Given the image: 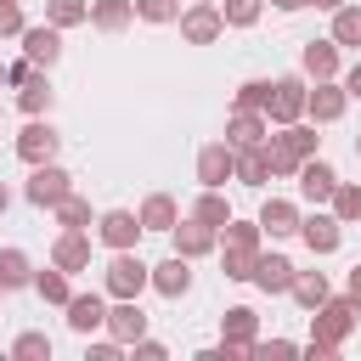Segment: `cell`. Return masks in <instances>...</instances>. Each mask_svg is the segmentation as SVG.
Instances as JSON below:
<instances>
[{
	"mask_svg": "<svg viewBox=\"0 0 361 361\" xmlns=\"http://www.w3.org/2000/svg\"><path fill=\"white\" fill-rule=\"evenodd\" d=\"M355 327H361V305H355L350 293H333V299H322V305L310 310V344L344 350Z\"/></svg>",
	"mask_w": 361,
	"mask_h": 361,
	"instance_id": "6da1fadb",
	"label": "cell"
},
{
	"mask_svg": "<svg viewBox=\"0 0 361 361\" xmlns=\"http://www.w3.org/2000/svg\"><path fill=\"white\" fill-rule=\"evenodd\" d=\"M152 288V265L135 254V248H118L113 259H107V271H102V293L107 299H141Z\"/></svg>",
	"mask_w": 361,
	"mask_h": 361,
	"instance_id": "7a4b0ae2",
	"label": "cell"
},
{
	"mask_svg": "<svg viewBox=\"0 0 361 361\" xmlns=\"http://www.w3.org/2000/svg\"><path fill=\"white\" fill-rule=\"evenodd\" d=\"M180 39L186 45H214L220 34H226V11L214 6V0H192V6H180Z\"/></svg>",
	"mask_w": 361,
	"mask_h": 361,
	"instance_id": "3957f363",
	"label": "cell"
},
{
	"mask_svg": "<svg viewBox=\"0 0 361 361\" xmlns=\"http://www.w3.org/2000/svg\"><path fill=\"white\" fill-rule=\"evenodd\" d=\"M305 96H310V85H305V73H282V79H271V107H265V118L282 130V124H299L305 118Z\"/></svg>",
	"mask_w": 361,
	"mask_h": 361,
	"instance_id": "277c9868",
	"label": "cell"
},
{
	"mask_svg": "<svg viewBox=\"0 0 361 361\" xmlns=\"http://www.w3.org/2000/svg\"><path fill=\"white\" fill-rule=\"evenodd\" d=\"M68 192H73V175H68V169H62L56 158H51V164H34V169H28V186H23V197H28L34 209H56V203H62Z\"/></svg>",
	"mask_w": 361,
	"mask_h": 361,
	"instance_id": "5b68a950",
	"label": "cell"
},
{
	"mask_svg": "<svg viewBox=\"0 0 361 361\" xmlns=\"http://www.w3.org/2000/svg\"><path fill=\"white\" fill-rule=\"evenodd\" d=\"M11 147H17V158H23L28 169H34V164H51V158H56V147H62V130L51 124V113H45V118H28V124H23V135H17Z\"/></svg>",
	"mask_w": 361,
	"mask_h": 361,
	"instance_id": "8992f818",
	"label": "cell"
},
{
	"mask_svg": "<svg viewBox=\"0 0 361 361\" xmlns=\"http://www.w3.org/2000/svg\"><path fill=\"white\" fill-rule=\"evenodd\" d=\"M141 231H147V226H141L135 209H102V214H96V243H107L113 254H118V248H135Z\"/></svg>",
	"mask_w": 361,
	"mask_h": 361,
	"instance_id": "52a82bcc",
	"label": "cell"
},
{
	"mask_svg": "<svg viewBox=\"0 0 361 361\" xmlns=\"http://www.w3.org/2000/svg\"><path fill=\"white\" fill-rule=\"evenodd\" d=\"M299 243H305L310 254H338V243H344V220H338L333 209H310V214L299 220Z\"/></svg>",
	"mask_w": 361,
	"mask_h": 361,
	"instance_id": "ba28073f",
	"label": "cell"
},
{
	"mask_svg": "<svg viewBox=\"0 0 361 361\" xmlns=\"http://www.w3.org/2000/svg\"><path fill=\"white\" fill-rule=\"evenodd\" d=\"M344 113H350V90H344L338 79H316L310 96H305V118H316V124H338Z\"/></svg>",
	"mask_w": 361,
	"mask_h": 361,
	"instance_id": "9c48e42d",
	"label": "cell"
},
{
	"mask_svg": "<svg viewBox=\"0 0 361 361\" xmlns=\"http://www.w3.org/2000/svg\"><path fill=\"white\" fill-rule=\"evenodd\" d=\"M333 192H338V169L316 152V158H305L299 164V197L310 203V209H322V203H333Z\"/></svg>",
	"mask_w": 361,
	"mask_h": 361,
	"instance_id": "30bf717a",
	"label": "cell"
},
{
	"mask_svg": "<svg viewBox=\"0 0 361 361\" xmlns=\"http://www.w3.org/2000/svg\"><path fill=\"white\" fill-rule=\"evenodd\" d=\"M17 39H23V56H28V62H39L45 73L62 62V28H56V23H28Z\"/></svg>",
	"mask_w": 361,
	"mask_h": 361,
	"instance_id": "8fae6325",
	"label": "cell"
},
{
	"mask_svg": "<svg viewBox=\"0 0 361 361\" xmlns=\"http://www.w3.org/2000/svg\"><path fill=\"white\" fill-rule=\"evenodd\" d=\"M299 73L316 85V79H338L344 73V56H338V39L327 34V39H305V51H299Z\"/></svg>",
	"mask_w": 361,
	"mask_h": 361,
	"instance_id": "7c38bea8",
	"label": "cell"
},
{
	"mask_svg": "<svg viewBox=\"0 0 361 361\" xmlns=\"http://www.w3.org/2000/svg\"><path fill=\"white\" fill-rule=\"evenodd\" d=\"M237 180V147L231 141H209L197 152V186H226Z\"/></svg>",
	"mask_w": 361,
	"mask_h": 361,
	"instance_id": "4fadbf2b",
	"label": "cell"
},
{
	"mask_svg": "<svg viewBox=\"0 0 361 361\" xmlns=\"http://www.w3.org/2000/svg\"><path fill=\"white\" fill-rule=\"evenodd\" d=\"M169 243H175V254H186V259H203V254H214V248H220V231L186 214V220H175Z\"/></svg>",
	"mask_w": 361,
	"mask_h": 361,
	"instance_id": "5bb4252c",
	"label": "cell"
},
{
	"mask_svg": "<svg viewBox=\"0 0 361 361\" xmlns=\"http://www.w3.org/2000/svg\"><path fill=\"white\" fill-rule=\"evenodd\" d=\"M152 293H158V299H186V293H192V259H186V254L158 259V265H152Z\"/></svg>",
	"mask_w": 361,
	"mask_h": 361,
	"instance_id": "9a60e30c",
	"label": "cell"
},
{
	"mask_svg": "<svg viewBox=\"0 0 361 361\" xmlns=\"http://www.w3.org/2000/svg\"><path fill=\"white\" fill-rule=\"evenodd\" d=\"M107 333L130 350L135 338H147V310H141V299H113L107 305Z\"/></svg>",
	"mask_w": 361,
	"mask_h": 361,
	"instance_id": "2e32d148",
	"label": "cell"
},
{
	"mask_svg": "<svg viewBox=\"0 0 361 361\" xmlns=\"http://www.w3.org/2000/svg\"><path fill=\"white\" fill-rule=\"evenodd\" d=\"M254 220L265 226V237H299V220H305V209H299L293 197H265Z\"/></svg>",
	"mask_w": 361,
	"mask_h": 361,
	"instance_id": "e0dca14e",
	"label": "cell"
},
{
	"mask_svg": "<svg viewBox=\"0 0 361 361\" xmlns=\"http://www.w3.org/2000/svg\"><path fill=\"white\" fill-rule=\"evenodd\" d=\"M293 276H299V265H293L288 254H265V248H259V259H254V288H259V293H288Z\"/></svg>",
	"mask_w": 361,
	"mask_h": 361,
	"instance_id": "ac0fdd59",
	"label": "cell"
},
{
	"mask_svg": "<svg viewBox=\"0 0 361 361\" xmlns=\"http://www.w3.org/2000/svg\"><path fill=\"white\" fill-rule=\"evenodd\" d=\"M62 310H68V327L79 338H90L96 327H107V293H73Z\"/></svg>",
	"mask_w": 361,
	"mask_h": 361,
	"instance_id": "d6986e66",
	"label": "cell"
},
{
	"mask_svg": "<svg viewBox=\"0 0 361 361\" xmlns=\"http://www.w3.org/2000/svg\"><path fill=\"white\" fill-rule=\"evenodd\" d=\"M51 265H62L68 276L90 271V231H56V243H51Z\"/></svg>",
	"mask_w": 361,
	"mask_h": 361,
	"instance_id": "ffe728a7",
	"label": "cell"
},
{
	"mask_svg": "<svg viewBox=\"0 0 361 361\" xmlns=\"http://www.w3.org/2000/svg\"><path fill=\"white\" fill-rule=\"evenodd\" d=\"M271 135V118L265 113H243V107H231V118H226V141L243 152V147H259Z\"/></svg>",
	"mask_w": 361,
	"mask_h": 361,
	"instance_id": "44dd1931",
	"label": "cell"
},
{
	"mask_svg": "<svg viewBox=\"0 0 361 361\" xmlns=\"http://www.w3.org/2000/svg\"><path fill=\"white\" fill-rule=\"evenodd\" d=\"M135 214H141V226H147V231H164V237H169V231H175V220H180V203H175L169 192H147Z\"/></svg>",
	"mask_w": 361,
	"mask_h": 361,
	"instance_id": "7402d4cb",
	"label": "cell"
},
{
	"mask_svg": "<svg viewBox=\"0 0 361 361\" xmlns=\"http://www.w3.org/2000/svg\"><path fill=\"white\" fill-rule=\"evenodd\" d=\"M135 23V0H90V28L96 34H124Z\"/></svg>",
	"mask_w": 361,
	"mask_h": 361,
	"instance_id": "603a6c76",
	"label": "cell"
},
{
	"mask_svg": "<svg viewBox=\"0 0 361 361\" xmlns=\"http://www.w3.org/2000/svg\"><path fill=\"white\" fill-rule=\"evenodd\" d=\"M51 102H56V90H51V73L39 68V73H34V79L17 90V107H23L28 118H45V113H51Z\"/></svg>",
	"mask_w": 361,
	"mask_h": 361,
	"instance_id": "cb8c5ba5",
	"label": "cell"
},
{
	"mask_svg": "<svg viewBox=\"0 0 361 361\" xmlns=\"http://www.w3.org/2000/svg\"><path fill=\"white\" fill-rule=\"evenodd\" d=\"M192 220H203V226H226L231 220V203H226V186H203L197 192V203H192Z\"/></svg>",
	"mask_w": 361,
	"mask_h": 361,
	"instance_id": "d4e9b609",
	"label": "cell"
},
{
	"mask_svg": "<svg viewBox=\"0 0 361 361\" xmlns=\"http://www.w3.org/2000/svg\"><path fill=\"white\" fill-rule=\"evenodd\" d=\"M34 293H39L45 305H68V299H73V282H68L62 265H39V271H34Z\"/></svg>",
	"mask_w": 361,
	"mask_h": 361,
	"instance_id": "484cf974",
	"label": "cell"
},
{
	"mask_svg": "<svg viewBox=\"0 0 361 361\" xmlns=\"http://www.w3.org/2000/svg\"><path fill=\"white\" fill-rule=\"evenodd\" d=\"M288 293L299 299V310H316L322 299H333V282H327V271H299Z\"/></svg>",
	"mask_w": 361,
	"mask_h": 361,
	"instance_id": "4316f807",
	"label": "cell"
},
{
	"mask_svg": "<svg viewBox=\"0 0 361 361\" xmlns=\"http://www.w3.org/2000/svg\"><path fill=\"white\" fill-rule=\"evenodd\" d=\"M220 338L254 344V338H259V316H254V305H231V310L220 316Z\"/></svg>",
	"mask_w": 361,
	"mask_h": 361,
	"instance_id": "83f0119b",
	"label": "cell"
},
{
	"mask_svg": "<svg viewBox=\"0 0 361 361\" xmlns=\"http://www.w3.org/2000/svg\"><path fill=\"white\" fill-rule=\"evenodd\" d=\"M237 180H243V186H265V180H271V152H265V141L237 152Z\"/></svg>",
	"mask_w": 361,
	"mask_h": 361,
	"instance_id": "f1b7e54d",
	"label": "cell"
},
{
	"mask_svg": "<svg viewBox=\"0 0 361 361\" xmlns=\"http://www.w3.org/2000/svg\"><path fill=\"white\" fill-rule=\"evenodd\" d=\"M254 259H259V248L226 243V248H220V276H226V282H254Z\"/></svg>",
	"mask_w": 361,
	"mask_h": 361,
	"instance_id": "f546056e",
	"label": "cell"
},
{
	"mask_svg": "<svg viewBox=\"0 0 361 361\" xmlns=\"http://www.w3.org/2000/svg\"><path fill=\"white\" fill-rule=\"evenodd\" d=\"M34 271H39V265H34L23 248H0V282H6V288H34Z\"/></svg>",
	"mask_w": 361,
	"mask_h": 361,
	"instance_id": "4dcf8cb0",
	"label": "cell"
},
{
	"mask_svg": "<svg viewBox=\"0 0 361 361\" xmlns=\"http://www.w3.org/2000/svg\"><path fill=\"white\" fill-rule=\"evenodd\" d=\"M276 141H282V147H288V152H293V158H299V164H305V158H316V152H322V135H316V130H310V124H282V130H276Z\"/></svg>",
	"mask_w": 361,
	"mask_h": 361,
	"instance_id": "1f68e13d",
	"label": "cell"
},
{
	"mask_svg": "<svg viewBox=\"0 0 361 361\" xmlns=\"http://www.w3.org/2000/svg\"><path fill=\"white\" fill-rule=\"evenodd\" d=\"M51 214H56V226H62V231H90V226H96V214H90V203H85L79 192H68Z\"/></svg>",
	"mask_w": 361,
	"mask_h": 361,
	"instance_id": "d6a6232c",
	"label": "cell"
},
{
	"mask_svg": "<svg viewBox=\"0 0 361 361\" xmlns=\"http://www.w3.org/2000/svg\"><path fill=\"white\" fill-rule=\"evenodd\" d=\"M45 23H56L68 34V28L90 23V0H45Z\"/></svg>",
	"mask_w": 361,
	"mask_h": 361,
	"instance_id": "836d02e7",
	"label": "cell"
},
{
	"mask_svg": "<svg viewBox=\"0 0 361 361\" xmlns=\"http://www.w3.org/2000/svg\"><path fill=\"white\" fill-rule=\"evenodd\" d=\"M333 39H338V51L344 45H361V0H344L333 11Z\"/></svg>",
	"mask_w": 361,
	"mask_h": 361,
	"instance_id": "e575fe53",
	"label": "cell"
},
{
	"mask_svg": "<svg viewBox=\"0 0 361 361\" xmlns=\"http://www.w3.org/2000/svg\"><path fill=\"white\" fill-rule=\"evenodd\" d=\"M220 243H237V248H265V226H259V220H237V214H231V220L220 226Z\"/></svg>",
	"mask_w": 361,
	"mask_h": 361,
	"instance_id": "d590c367",
	"label": "cell"
},
{
	"mask_svg": "<svg viewBox=\"0 0 361 361\" xmlns=\"http://www.w3.org/2000/svg\"><path fill=\"white\" fill-rule=\"evenodd\" d=\"M231 107H243V113H265V107H271V79H243L237 96H231Z\"/></svg>",
	"mask_w": 361,
	"mask_h": 361,
	"instance_id": "8d00e7d4",
	"label": "cell"
},
{
	"mask_svg": "<svg viewBox=\"0 0 361 361\" xmlns=\"http://www.w3.org/2000/svg\"><path fill=\"white\" fill-rule=\"evenodd\" d=\"M344 226H355L361 220V180H338V192H333V203H327Z\"/></svg>",
	"mask_w": 361,
	"mask_h": 361,
	"instance_id": "74e56055",
	"label": "cell"
},
{
	"mask_svg": "<svg viewBox=\"0 0 361 361\" xmlns=\"http://www.w3.org/2000/svg\"><path fill=\"white\" fill-rule=\"evenodd\" d=\"M220 11H226V28H254L265 0H220Z\"/></svg>",
	"mask_w": 361,
	"mask_h": 361,
	"instance_id": "f35d334b",
	"label": "cell"
},
{
	"mask_svg": "<svg viewBox=\"0 0 361 361\" xmlns=\"http://www.w3.org/2000/svg\"><path fill=\"white\" fill-rule=\"evenodd\" d=\"M11 355L17 361H51V338L45 333H17L11 338Z\"/></svg>",
	"mask_w": 361,
	"mask_h": 361,
	"instance_id": "ab89813d",
	"label": "cell"
},
{
	"mask_svg": "<svg viewBox=\"0 0 361 361\" xmlns=\"http://www.w3.org/2000/svg\"><path fill=\"white\" fill-rule=\"evenodd\" d=\"M265 152H271V175H282V180H299V158L276 141V135H265Z\"/></svg>",
	"mask_w": 361,
	"mask_h": 361,
	"instance_id": "60d3db41",
	"label": "cell"
},
{
	"mask_svg": "<svg viewBox=\"0 0 361 361\" xmlns=\"http://www.w3.org/2000/svg\"><path fill=\"white\" fill-rule=\"evenodd\" d=\"M135 17L141 23H175L180 17V0H135Z\"/></svg>",
	"mask_w": 361,
	"mask_h": 361,
	"instance_id": "b9f144b4",
	"label": "cell"
},
{
	"mask_svg": "<svg viewBox=\"0 0 361 361\" xmlns=\"http://www.w3.org/2000/svg\"><path fill=\"white\" fill-rule=\"evenodd\" d=\"M23 28H28L23 6H17V0H6V6H0V39H11V34H23Z\"/></svg>",
	"mask_w": 361,
	"mask_h": 361,
	"instance_id": "7bdbcfd3",
	"label": "cell"
},
{
	"mask_svg": "<svg viewBox=\"0 0 361 361\" xmlns=\"http://www.w3.org/2000/svg\"><path fill=\"white\" fill-rule=\"evenodd\" d=\"M34 73H39V62H28V56H17V62H6V85H11V90H23V85H28Z\"/></svg>",
	"mask_w": 361,
	"mask_h": 361,
	"instance_id": "ee69618b",
	"label": "cell"
},
{
	"mask_svg": "<svg viewBox=\"0 0 361 361\" xmlns=\"http://www.w3.org/2000/svg\"><path fill=\"white\" fill-rule=\"evenodd\" d=\"M85 355H90V361H118V355H124V344H118V338L107 333V338H96V344L85 350Z\"/></svg>",
	"mask_w": 361,
	"mask_h": 361,
	"instance_id": "f6af8a7d",
	"label": "cell"
},
{
	"mask_svg": "<svg viewBox=\"0 0 361 361\" xmlns=\"http://www.w3.org/2000/svg\"><path fill=\"white\" fill-rule=\"evenodd\" d=\"M130 350H135V361H164L169 355V344H158V338H135Z\"/></svg>",
	"mask_w": 361,
	"mask_h": 361,
	"instance_id": "bcb514c9",
	"label": "cell"
},
{
	"mask_svg": "<svg viewBox=\"0 0 361 361\" xmlns=\"http://www.w3.org/2000/svg\"><path fill=\"white\" fill-rule=\"evenodd\" d=\"M338 85L350 90V102H361V62H350V68L338 73Z\"/></svg>",
	"mask_w": 361,
	"mask_h": 361,
	"instance_id": "7dc6e473",
	"label": "cell"
},
{
	"mask_svg": "<svg viewBox=\"0 0 361 361\" xmlns=\"http://www.w3.org/2000/svg\"><path fill=\"white\" fill-rule=\"evenodd\" d=\"M344 293L361 305V265H350V276H344Z\"/></svg>",
	"mask_w": 361,
	"mask_h": 361,
	"instance_id": "c3c4849f",
	"label": "cell"
},
{
	"mask_svg": "<svg viewBox=\"0 0 361 361\" xmlns=\"http://www.w3.org/2000/svg\"><path fill=\"white\" fill-rule=\"evenodd\" d=\"M271 6H276V11H305L310 0H271Z\"/></svg>",
	"mask_w": 361,
	"mask_h": 361,
	"instance_id": "681fc988",
	"label": "cell"
},
{
	"mask_svg": "<svg viewBox=\"0 0 361 361\" xmlns=\"http://www.w3.org/2000/svg\"><path fill=\"white\" fill-rule=\"evenodd\" d=\"M310 6H316V11H327V17H333V11H338V6H344V0H310Z\"/></svg>",
	"mask_w": 361,
	"mask_h": 361,
	"instance_id": "f907efd6",
	"label": "cell"
},
{
	"mask_svg": "<svg viewBox=\"0 0 361 361\" xmlns=\"http://www.w3.org/2000/svg\"><path fill=\"white\" fill-rule=\"evenodd\" d=\"M6 209H11V186L0 180V214H6Z\"/></svg>",
	"mask_w": 361,
	"mask_h": 361,
	"instance_id": "816d5d0a",
	"label": "cell"
},
{
	"mask_svg": "<svg viewBox=\"0 0 361 361\" xmlns=\"http://www.w3.org/2000/svg\"><path fill=\"white\" fill-rule=\"evenodd\" d=\"M0 85H6V62H0Z\"/></svg>",
	"mask_w": 361,
	"mask_h": 361,
	"instance_id": "f5cc1de1",
	"label": "cell"
},
{
	"mask_svg": "<svg viewBox=\"0 0 361 361\" xmlns=\"http://www.w3.org/2000/svg\"><path fill=\"white\" fill-rule=\"evenodd\" d=\"M355 158H361V135H355Z\"/></svg>",
	"mask_w": 361,
	"mask_h": 361,
	"instance_id": "db71d44e",
	"label": "cell"
},
{
	"mask_svg": "<svg viewBox=\"0 0 361 361\" xmlns=\"http://www.w3.org/2000/svg\"><path fill=\"white\" fill-rule=\"evenodd\" d=\"M6 293H11V288H6V282H0V299H6Z\"/></svg>",
	"mask_w": 361,
	"mask_h": 361,
	"instance_id": "11a10c76",
	"label": "cell"
},
{
	"mask_svg": "<svg viewBox=\"0 0 361 361\" xmlns=\"http://www.w3.org/2000/svg\"><path fill=\"white\" fill-rule=\"evenodd\" d=\"M0 6H6V0H0Z\"/></svg>",
	"mask_w": 361,
	"mask_h": 361,
	"instance_id": "9f6ffc18",
	"label": "cell"
},
{
	"mask_svg": "<svg viewBox=\"0 0 361 361\" xmlns=\"http://www.w3.org/2000/svg\"><path fill=\"white\" fill-rule=\"evenodd\" d=\"M214 6H220V0H214Z\"/></svg>",
	"mask_w": 361,
	"mask_h": 361,
	"instance_id": "6f0895ef",
	"label": "cell"
}]
</instances>
